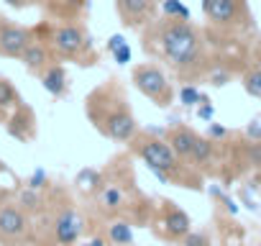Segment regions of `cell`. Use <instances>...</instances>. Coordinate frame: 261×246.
<instances>
[{
	"instance_id": "6da1fadb",
	"label": "cell",
	"mask_w": 261,
	"mask_h": 246,
	"mask_svg": "<svg viewBox=\"0 0 261 246\" xmlns=\"http://www.w3.org/2000/svg\"><path fill=\"white\" fill-rule=\"evenodd\" d=\"M141 49L151 59H159L179 82L195 85L215 67L205 31L197 29L190 18L179 16H156L149 26H144Z\"/></svg>"
},
{
	"instance_id": "7a4b0ae2",
	"label": "cell",
	"mask_w": 261,
	"mask_h": 246,
	"mask_svg": "<svg viewBox=\"0 0 261 246\" xmlns=\"http://www.w3.org/2000/svg\"><path fill=\"white\" fill-rule=\"evenodd\" d=\"M85 115L100 136L115 144H128L139 134V118L134 113V105L128 100L125 87L115 77H108L87 92Z\"/></svg>"
},
{
	"instance_id": "3957f363",
	"label": "cell",
	"mask_w": 261,
	"mask_h": 246,
	"mask_svg": "<svg viewBox=\"0 0 261 246\" xmlns=\"http://www.w3.org/2000/svg\"><path fill=\"white\" fill-rule=\"evenodd\" d=\"M128 146L149 167V172L159 182L187 187V190H202V172H197L190 162L177 157V152L169 146V141L164 136H159L156 131L139 129V134L128 141Z\"/></svg>"
},
{
	"instance_id": "277c9868",
	"label": "cell",
	"mask_w": 261,
	"mask_h": 246,
	"mask_svg": "<svg viewBox=\"0 0 261 246\" xmlns=\"http://www.w3.org/2000/svg\"><path fill=\"white\" fill-rule=\"evenodd\" d=\"M34 34L46 39L57 62H74L80 67H92L97 62V49L85 21H44Z\"/></svg>"
},
{
	"instance_id": "5b68a950",
	"label": "cell",
	"mask_w": 261,
	"mask_h": 246,
	"mask_svg": "<svg viewBox=\"0 0 261 246\" xmlns=\"http://www.w3.org/2000/svg\"><path fill=\"white\" fill-rule=\"evenodd\" d=\"M87 223L69 195H59V200L46 198V208L41 213V231L34 236V243L41 246H77L85 238Z\"/></svg>"
},
{
	"instance_id": "8992f818",
	"label": "cell",
	"mask_w": 261,
	"mask_h": 246,
	"mask_svg": "<svg viewBox=\"0 0 261 246\" xmlns=\"http://www.w3.org/2000/svg\"><path fill=\"white\" fill-rule=\"evenodd\" d=\"M202 16L207 26L223 36H243L253 31V13L248 0H202Z\"/></svg>"
},
{
	"instance_id": "52a82bcc",
	"label": "cell",
	"mask_w": 261,
	"mask_h": 246,
	"mask_svg": "<svg viewBox=\"0 0 261 246\" xmlns=\"http://www.w3.org/2000/svg\"><path fill=\"white\" fill-rule=\"evenodd\" d=\"M130 82H134V87L144 97H149L162 110L172 108L174 100H177V90H174V82H172L167 67L164 64H156L154 59L139 62L134 69H130Z\"/></svg>"
},
{
	"instance_id": "ba28073f",
	"label": "cell",
	"mask_w": 261,
	"mask_h": 246,
	"mask_svg": "<svg viewBox=\"0 0 261 246\" xmlns=\"http://www.w3.org/2000/svg\"><path fill=\"white\" fill-rule=\"evenodd\" d=\"M34 243V218L18 203L0 205V246Z\"/></svg>"
},
{
	"instance_id": "9c48e42d",
	"label": "cell",
	"mask_w": 261,
	"mask_h": 246,
	"mask_svg": "<svg viewBox=\"0 0 261 246\" xmlns=\"http://www.w3.org/2000/svg\"><path fill=\"white\" fill-rule=\"evenodd\" d=\"M190 231H192L190 215H187L179 205H174L172 200H162L159 213H156V233H159L164 241L182 243Z\"/></svg>"
},
{
	"instance_id": "30bf717a",
	"label": "cell",
	"mask_w": 261,
	"mask_h": 246,
	"mask_svg": "<svg viewBox=\"0 0 261 246\" xmlns=\"http://www.w3.org/2000/svg\"><path fill=\"white\" fill-rule=\"evenodd\" d=\"M115 13L125 29L141 31L159 16V6L154 0H115Z\"/></svg>"
},
{
	"instance_id": "8fae6325",
	"label": "cell",
	"mask_w": 261,
	"mask_h": 246,
	"mask_svg": "<svg viewBox=\"0 0 261 246\" xmlns=\"http://www.w3.org/2000/svg\"><path fill=\"white\" fill-rule=\"evenodd\" d=\"M34 41V29L13 23L8 18H0V57L21 59L26 46Z\"/></svg>"
},
{
	"instance_id": "7c38bea8",
	"label": "cell",
	"mask_w": 261,
	"mask_h": 246,
	"mask_svg": "<svg viewBox=\"0 0 261 246\" xmlns=\"http://www.w3.org/2000/svg\"><path fill=\"white\" fill-rule=\"evenodd\" d=\"M23 67H26V72H31V75H41L49 64H54L57 59H54V54H51V46L46 44V39H41V36H36L34 34V41L26 46V52L21 54V59H18Z\"/></svg>"
},
{
	"instance_id": "4fadbf2b",
	"label": "cell",
	"mask_w": 261,
	"mask_h": 246,
	"mask_svg": "<svg viewBox=\"0 0 261 246\" xmlns=\"http://www.w3.org/2000/svg\"><path fill=\"white\" fill-rule=\"evenodd\" d=\"M6 126H8V134L18 141H31L34 134H36V118H34V110L29 105H18L8 118H6Z\"/></svg>"
},
{
	"instance_id": "5bb4252c",
	"label": "cell",
	"mask_w": 261,
	"mask_h": 246,
	"mask_svg": "<svg viewBox=\"0 0 261 246\" xmlns=\"http://www.w3.org/2000/svg\"><path fill=\"white\" fill-rule=\"evenodd\" d=\"M44 8L54 21H85L90 0H46Z\"/></svg>"
},
{
	"instance_id": "9a60e30c",
	"label": "cell",
	"mask_w": 261,
	"mask_h": 246,
	"mask_svg": "<svg viewBox=\"0 0 261 246\" xmlns=\"http://www.w3.org/2000/svg\"><path fill=\"white\" fill-rule=\"evenodd\" d=\"M197 136H200V134H197L195 129L185 126V123H177V126H172V129H167V131H164V139H167V141H169V146L177 152V157H182L185 162H190Z\"/></svg>"
},
{
	"instance_id": "2e32d148",
	"label": "cell",
	"mask_w": 261,
	"mask_h": 246,
	"mask_svg": "<svg viewBox=\"0 0 261 246\" xmlns=\"http://www.w3.org/2000/svg\"><path fill=\"white\" fill-rule=\"evenodd\" d=\"M97 203L100 210L108 215H118L125 210L128 200H125V187L120 182H102V187L97 190Z\"/></svg>"
},
{
	"instance_id": "e0dca14e",
	"label": "cell",
	"mask_w": 261,
	"mask_h": 246,
	"mask_svg": "<svg viewBox=\"0 0 261 246\" xmlns=\"http://www.w3.org/2000/svg\"><path fill=\"white\" fill-rule=\"evenodd\" d=\"M39 80H41V87H44L49 95H54V97H64V95L69 92V77H67V69H64L62 62L49 64V67L39 75Z\"/></svg>"
},
{
	"instance_id": "ac0fdd59",
	"label": "cell",
	"mask_w": 261,
	"mask_h": 246,
	"mask_svg": "<svg viewBox=\"0 0 261 246\" xmlns=\"http://www.w3.org/2000/svg\"><path fill=\"white\" fill-rule=\"evenodd\" d=\"M105 238L110 241V246H134V226L125 218H115L108 223Z\"/></svg>"
},
{
	"instance_id": "d6986e66",
	"label": "cell",
	"mask_w": 261,
	"mask_h": 246,
	"mask_svg": "<svg viewBox=\"0 0 261 246\" xmlns=\"http://www.w3.org/2000/svg\"><path fill=\"white\" fill-rule=\"evenodd\" d=\"M18 105H21V95L16 85L6 77H0V118H8Z\"/></svg>"
},
{
	"instance_id": "ffe728a7",
	"label": "cell",
	"mask_w": 261,
	"mask_h": 246,
	"mask_svg": "<svg viewBox=\"0 0 261 246\" xmlns=\"http://www.w3.org/2000/svg\"><path fill=\"white\" fill-rule=\"evenodd\" d=\"M29 215H41L44 208H46V195L41 190H34V187H26L18 192V200H16Z\"/></svg>"
},
{
	"instance_id": "44dd1931",
	"label": "cell",
	"mask_w": 261,
	"mask_h": 246,
	"mask_svg": "<svg viewBox=\"0 0 261 246\" xmlns=\"http://www.w3.org/2000/svg\"><path fill=\"white\" fill-rule=\"evenodd\" d=\"M243 87H246V92L248 95H253V97H261V67H253V69H248L246 75H243Z\"/></svg>"
},
{
	"instance_id": "7402d4cb",
	"label": "cell",
	"mask_w": 261,
	"mask_h": 246,
	"mask_svg": "<svg viewBox=\"0 0 261 246\" xmlns=\"http://www.w3.org/2000/svg\"><path fill=\"white\" fill-rule=\"evenodd\" d=\"M179 97H182V103H185V105H195V103H200V97H202V95L192 87V82H185V87L179 90Z\"/></svg>"
},
{
	"instance_id": "603a6c76",
	"label": "cell",
	"mask_w": 261,
	"mask_h": 246,
	"mask_svg": "<svg viewBox=\"0 0 261 246\" xmlns=\"http://www.w3.org/2000/svg\"><path fill=\"white\" fill-rule=\"evenodd\" d=\"M29 187L44 190V187H46V172H44V169H36V172L31 175V180H29Z\"/></svg>"
},
{
	"instance_id": "cb8c5ba5",
	"label": "cell",
	"mask_w": 261,
	"mask_h": 246,
	"mask_svg": "<svg viewBox=\"0 0 261 246\" xmlns=\"http://www.w3.org/2000/svg\"><path fill=\"white\" fill-rule=\"evenodd\" d=\"M182 246H207V238H205L202 233H195V231H190V233L185 236Z\"/></svg>"
},
{
	"instance_id": "d4e9b609",
	"label": "cell",
	"mask_w": 261,
	"mask_h": 246,
	"mask_svg": "<svg viewBox=\"0 0 261 246\" xmlns=\"http://www.w3.org/2000/svg\"><path fill=\"white\" fill-rule=\"evenodd\" d=\"M77 246H110V241H108L105 236H92V238H87V241H80Z\"/></svg>"
},
{
	"instance_id": "484cf974",
	"label": "cell",
	"mask_w": 261,
	"mask_h": 246,
	"mask_svg": "<svg viewBox=\"0 0 261 246\" xmlns=\"http://www.w3.org/2000/svg\"><path fill=\"white\" fill-rule=\"evenodd\" d=\"M207 136L215 141V139H225L228 136V129H223V126H215V123H213V126L207 129Z\"/></svg>"
},
{
	"instance_id": "4316f807",
	"label": "cell",
	"mask_w": 261,
	"mask_h": 246,
	"mask_svg": "<svg viewBox=\"0 0 261 246\" xmlns=\"http://www.w3.org/2000/svg\"><path fill=\"white\" fill-rule=\"evenodd\" d=\"M6 3L11 6V8H16V11H21V8H26V6H31L29 0H6Z\"/></svg>"
},
{
	"instance_id": "83f0119b",
	"label": "cell",
	"mask_w": 261,
	"mask_h": 246,
	"mask_svg": "<svg viewBox=\"0 0 261 246\" xmlns=\"http://www.w3.org/2000/svg\"><path fill=\"white\" fill-rule=\"evenodd\" d=\"M197 113H200V118H210V115H213V108L207 105V108H202V110H197Z\"/></svg>"
},
{
	"instance_id": "f1b7e54d",
	"label": "cell",
	"mask_w": 261,
	"mask_h": 246,
	"mask_svg": "<svg viewBox=\"0 0 261 246\" xmlns=\"http://www.w3.org/2000/svg\"><path fill=\"white\" fill-rule=\"evenodd\" d=\"M3 203H6V195H3V192H0V205H3Z\"/></svg>"
},
{
	"instance_id": "f546056e",
	"label": "cell",
	"mask_w": 261,
	"mask_h": 246,
	"mask_svg": "<svg viewBox=\"0 0 261 246\" xmlns=\"http://www.w3.org/2000/svg\"><path fill=\"white\" fill-rule=\"evenodd\" d=\"M154 3H156V6H162V3H164V0H154Z\"/></svg>"
}]
</instances>
